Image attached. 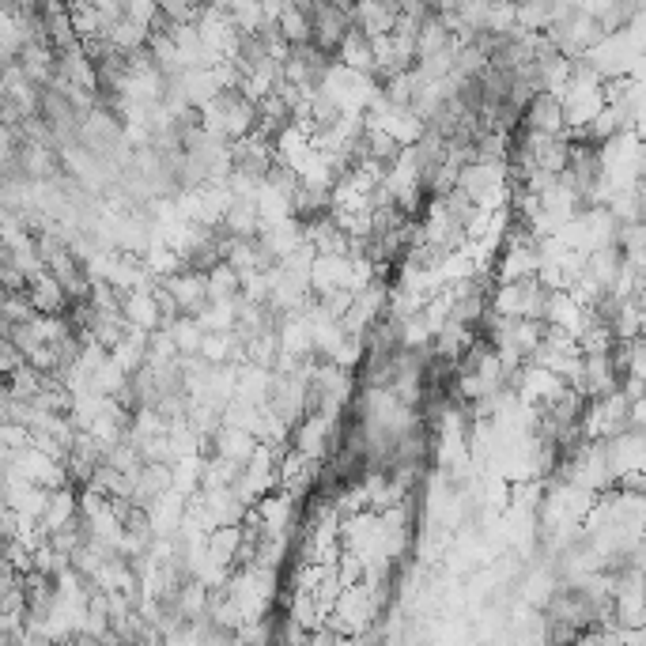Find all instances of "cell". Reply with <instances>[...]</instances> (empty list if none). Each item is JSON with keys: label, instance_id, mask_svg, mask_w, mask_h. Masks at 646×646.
<instances>
[{"label": "cell", "instance_id": "obj_1", "mask_svg": "<svg viewBox=\"0 0 646 646\" xmlns=\"http://www.w3.org/2000/svg\"><path fill=\"white\" fill-rule=\"evenodd\" d=\"M306 8H310V42L325 53H337V46L352 27V12H344L329 0H306Z\"/></svg>", "mask_w": 646, "mask_h": 646}, {"label": "cell", "instance_id": "obj_2", "mask_svg": "<svg viewBox=\"0 0 646 646\" xmlns=\"http://www.w3.org/2000/svg\"><path fill=\"white\" fill-rule=\"evenodd\" d=\"M518 125L526 136H560L563 129V106L556 99V91H533L518 114Z\"/></svg>", "mask_w": 646, "mask_h": 646}, {"label": "cell", "instance_id": "obj_3", "mask_svg": "<svg viewBox=\"0 0 646 646\" xmlns=\"http://www.w3.org/2000/svg\"><path fill=\"white\" fill-rule=\"evenodd\" d=\"M352 16H356V27L363 34H371V38H382V34H390L393 27H397V16H401V8H397V0H356Z\"/></svg>", "mask_w": 646, "mask_h": 646}, {"label": "cell", "instance_id": "obj_4", "mask_svg": "<svg viewBox=\"0 0 646 646\" xmlns=\"http://www.w3.org/2000/svg\"><path fill=\"white\" fill-rule=\"evenodd\" d=\"M27 299H31L34 314H61L68 306L65 291H61V284L53 280L50 272H34L31 280H27Z\"/></svg>", "mask_w": 646, "mask_h": 646}, {"label": "cell", "instance_id": "obj_5", "mask_svg": "<svg viewBox=\"0 0 646 646\" xmlns=\"http://www.w3.org/2000/svg\"><path fill=\"white\" fill-rule=\"evenodd\" d=\"M340 53V65L344 68H356V72H374V38L363 34L359 27H348L344 42L337 46Z\"/></svg>", "mask_w": 646, "mask_h": 646}, {"label": "cell", "instance_id": "obj_6", "mask_svg": "<svg viewBox=\"0 0 646 646\" xmlns=\"http://www.w3.org/2000/svg\"><path fill=\"white\" fill-rule=\"evenodd\" d=\"M42 529L50 533V529H61L68 526L72 518H80V503H76V495L65 492V488H57L53 495H46V507H42Z\"/></svg>", "mask_w": 646, "mask_h": 646}, {"label": "cell", "instance_id": "obj_7", "mask_svg": "<svg viewBox=\"0 0 646 646\" xmlns=\"http://www.w3.org/2000/svg\"><path fill=\"white\" fill-rule=\"evenodd\" d=\"M480 314H484V299L469 291V295H461L458 303L450 306V322H461V325H476L480 322Z\"/></svg>", "mask_w": 646, "mask_h": 646}]
</instances>
